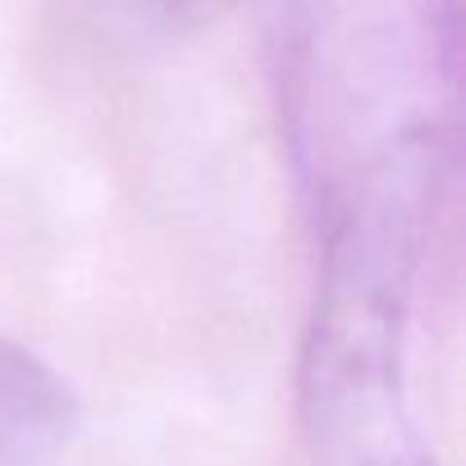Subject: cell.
Returning a JSON list of instances; mask_svg holds the SVG:
<instances>
[{
    "instance_id": "6da1fadb",
    "label": "cell",
    "mask_w": 466,
    "mask_h": 466,
    "mask_svg": "<svg viewBox=\"0 0 466 466\" xmlns=\"http://www.w3.org/2000/svg\"><path fill=\"white\" fill-rule=\"evenodd\" d=\"M74 430L69 389L24 348L0 339V466H42Z\"/></svg>"
}]
</instances>
